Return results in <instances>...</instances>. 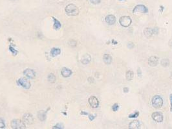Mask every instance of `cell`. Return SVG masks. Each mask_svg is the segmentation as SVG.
Instances as JSON below:
<instances>
[{"label":"cell","mask_w":172,"mask_h":129,"mask_svg":"<svg viewBox=\"0 0 172 129\" xmlns=\"http://www.w3.org/2000/svg\"><path fill=\"white\" fill-rule=\"evenodd\" d=\"M65 10L67 14L69 15V16H77L79 14V9L75 5L72 4V3L67 5Z\"/></svg>","instance_id":"cell-1"},{"label":"cell","mask_w":172,"mask_h":129,"mask_svg":"<svg viewBox=\"0 0 172 129\" xmlns=\"http://www.w3.org/2000/svg\"><path fill=\"white\" fill-rule=\"evenodd\" d=\"M152 105L155 109H159L163 105V100L159 95H155L152 100Z\"/></svg>","instance_id":"cell-2"},{"label":"cell","mask_w":172,"mask_h":129,"mask_svg":"<svg viewBox=\"0 0 172 129\" xmlns=\"http://www.w3.org/2000/svg\"><path fill=\"white\" fill-rule=\"evenodd\" d=\"M11 127L14 129H23L25 128V123L20 119H13L11 121Z\"/></svg>","instance_id":"cell-3"},{"label":"cell","mask_w":172,"mask_h":129,"mask_svg":"<svg viewBox=\"0 0 172 129\" xmlns=\"http://www.w3.org/2000/svg\"><path fill=\"white\" fill-rule=\"evenodd\" d=\"M131 19L130 16H122L120 18L119 23L123 27H128L131 24Z\"/></svg>","instance_id":"cell-4"},{"label":"cell","mask_w":172,"mask_h":129,"mask_svg":"<svg viewBox=\"0 0 172 129\" xmlns=\"http://www.w3.org/2000/svg\"><path fill=\"white\" fill-rule=\"evenodd\" d=\"M148 12V10L147 7L146 6H144L143 5H138L135 7L134 8L133 10V14H136L138 12V13H142V14H145L147 13Z\"/></svg>","instance_id":"cell-5"},{"label":"cell","mask_w":172,"mask_h":129,"mask_svg":"<svg viewBox=\"0 0 172 129\" xmlns=\"http://www.w3.org/2000/svg\"><path fill=\"white\" fill-rule=\"evenodd\" d=\"M18 82L21 86H22L25 89H29L31 88V83L28 79H25L24 78H21L18 79Z\"/></svg>","instance_id":"cell-6"},{"label":"cell","mask_w":172,"mask_h":129,"mask_svg":"<svg viewBox=\"0 0 172 129\" xmlns=\"http://www.w3.org/2000/svg\"><path fill=\"white\" fill-rule=\"evenodd\" d=\"M23 122L27 125H32L34 123V118L31 114H25L23 116Z\"/></svg>","instance_id":"cell-7"},{"label":"cell","mask_w":172,"mask_h":129,"mask_svg":"<svg viewBox=\"0 0 172 129\" xmlns=\"http://www.w3.org/2000/svg\"><path fill=\"white\" fill-rule=\"evenodd\" d=\"M89 103L91 107L92 108H93V109L97 108L99 105V100L95 96L90 97L89 98Z\"/></svg>","instance_id":"cell-8"},{"label":"cell","mask_w":172,"mask_h":129,"mask_svg":"<svg viewBox=\"0 0 172 129\" xmlns=\"http://www.w3.org/2000/svg\"><path fill=\"white\" fill-rule=\"evenodd\" d=\"M152 117L155 121H157L158 123H161L163 121V116L161 113L159 112H153L152 115Z\"/></svg>","instance_id":"cell-9"},{"label":"cell","mask_w":172,"mask_h":129,"mask_svg":"<svg viewBox=\"0 0 172 129\" xmlns=\"http://www.w3.org/2000/svg\"><path fill=\"white\" fill-rule=\"evenodd\" d=\"M105 21L109 25H113L116 22V18L113 15H108L105 18Z\"/></svg>","instance_id":"cell-10"},{"label":"cell","mask_w":172,"mask_h":129,"mask_svg":"<svg viewBox=\"0 0 172 129\" xmlns=\"http://www.w3.org/2000/svg\"><path fill=\"white\" fill-rule=\"evenodd\" d=\"M23 74L24 75H25L28 78H30V79H33L36 76V74L34 72V71L32 69H25V71H23Z\"/></svg>","instance_id":"cell-11"},{"label":"cell","mask_w":172,"mask_h":129,"mask_svg":"<svg viewBox=\"0 0 172 129\" xmlns=\"http://www.w3.org/2000/svg\"><path fill=\"white\" fill-rule=\"evenodd\" d=\"M141 127V123L139 121H133L129 124V128L131 129H138Z\"/></svg>","instance_id":"cell-12"},{"label":"cell","mask_w":172,"mask_h":129,"mask_svg":"<svg viewBox=\"0 0 172 129\" xmlns=\"http://www.w3.org/2000/svg\"><path fill=\"white\" fill-rule=\"evenodd\" d=\"M158 62H159V59H158V57H155V56H152L148 59V64L150 66H157L158 64Z\"/></svg>","instance_id":"cell-13"},{"label":"cell","mask_w":172,"mask_h":129,"mask_svg":"<svg viewBox=\"0 0 172 129\" xmlns=\"http://www.w3.org/2000/svg\"><path fill=\"white\" fill-rule=\"evenodd\" d=\"M62 75L63 76L64 78H68V77L71 76V75L72 74V72L71 70H70L69 69H67V68H63L62 70Z\"/></svg>","instance_id":"cell-14"},{"label":"cell","mask_w":172,"mask_h":129,"mask_svg":"<svg viewBox=\"0 0 172 129\" xmlns=\"http://www.w3.org/2000/svg\"><path fill=\"white\" fill-rule=\"evenodd\" d=\"M91 57L89 54H85L83 56V57H82L81 62L82 64H87L88 63H89L91 62Z\"/></svg>","instance_id":"cell-15"},{"label":"cell","mask_w":172,"mask_h":129,"mask_svg":"<svg viewBox=\"0 0 172 129\" xmlns=\"http://www.w3.org/2000/svg\"><path fill=\"white\" fill-rule=\"evenodd\" d=\"M46 112L44 110H40L38 113V117L41 121H44L46 119Z\"/></svg>","instance_id":"cell-16"},{"label":"cell","mask_w":172,"mask_h":129,"mask_svg":"<svg viewBox=\"0 0 172 129\" xmlns=\"http://www.w3.org/2000/svg\"><path fill=\"white\" fill-rule=\"evenodd\" d=\"M103 61L106 64H110L112 62V57L109 54H104L103 56Z\"/></svg>","instance_id":"cell-17"},{"label":"cell","mask_w":172,"mask_h":129,"mask_svg":"<svg viewBox=\"0 0 172 129\" xmlns=\"http://www.w3.org/2000/svg\"><path fill=\"white\" fill-rule=\"evenodd\" d=\"M61 50L59 48H53L51 50V55L53 57H56L60 54Z\"/></svg>","instance_id":"cell-18"},{"label":"cell","mask_w":172,"mask_h":129,"mask_svg":"<svg viewBox=\"0 0 172 129\" xmlns=\"http://www.w3.org/2000/svg\"><path fill=\"white\" fill-rule=\"evenodd\" d=\"M144 35L146 36L147 38H150L153 35V29L151 28H146L144 30Z\"/></svg>","instance_id":"cell-19"},{"label":"cell","mask_w":172,"mask_h":129,"mask_svg":"<svg viewBox=\"0 0 172 129\" xmlns=\"http://www.w3.org/2000/svg\"><path fill=\"white\" fill-rule=\"evenodd\" d=\"M53 18V20H54L53 28H54V29H55V30H59L61 28V26H62V25H61L60 22L58 19H56V18Z\"/></svg>","instance_id":"cell-20"},{"label":"cell","mask_w":172,"mask_h":129,"mask_svg":"<svg viewBox=\"0 0 172 129\" xmlns=\"http://www.w3.org/2000/svg\"><path fill=\"white\" fill-rule=\"evenodd\" d=\"M133 76H134V74L132 71H127L126 74V78L127 80L128 81L132 80L133 78Z\"/></svg>","instance_id":"cell-21"},{"label":"cell","mask_w":172,"mask_h":129,"mask_svg":"<svg viewBox=\"0 0 172 129\" xmlns=\"http://www.w3.org/2000/svg\"><path fill=\"white\" fill-rule=\"evenodd\" d=\"M47 79H48V81L49 82L51 83H55L56 81V76L53 74H50Z\"/></svg>","instance_id":"cell-22"},{"label":"cell","mask_w":172,"mask_h":129,"mask_svg":"<svg viewBox=\"0 0 172 129\" xmlns=\"http://www.w3.org/2000/svg\"><path fill=\"white\" fill-rule=\"evenodd\" d=\"M161 64H162L163 67H168L169 64V60H168V59H162V61H161Z\"/></svg>","instance_id":"cell-23"},{"label":"cell","mask_w":172,"mask_h":129,"mask_svg":"<svg viewBox=\"0 0 172 129\" xmlns=\"http://www.w3.org/2000/svg\"><path fill=\"white\" fill-rule=\"evenodd\" d=\"M118 109H119V106H118V105L117 104V103H115V104L113 105V106L112 107V109H113V110L115 112L117 111L118 110Z\"/></svg>","instance_id":"cell-24"},{"label":"cell","mask_w":172,"mask_h":129,"mask_svg":"<svg viewBox=\"0 0 172 129\" xmlns=\"http://www.w3.org/2000/svg\"><path fill=\"white\" fill-rule=\"evenodd\" d=\"M5 127V122L2 118H0V128H4Z\"/></svg>","instance_id":"cell-25"},{"label":"cell","mask_w":172,"mask_h":129,"mask_svg":"<svg viewBox=\"0 0 172 129\" xmlns=\"http://www.w3.org/2000/svg\"><path fill=\"white\" fill-rule=\"evenodd\" d=\"M138 115H139V112H135L133 114H130V116H129V117H130V118L137 117H138Z\"/></svg>","instance_id":"cell-26"},{"label":"cell","mask_w":172,"mask_h":129,"mask_svg":"<svg viewBox=\"0 0 172 129\" xmlns=\"http://www.w3.org/2000/svg\"><path fill=\"white\" fill-rule=\"evenodd\" d=\"M53 128L62 129V128H63V125H62V124H60V123H58V124H57L56 125H55V126L53 127Z\"/></svg>","instance_id":"cell-27"},{"label":"cell","mask_w":172,"mask_h":129,"mask_svg":"<svg viewBox=\"0 0 172 129\" xmlns=\"http://www.w3.org/2000/svg\"><path fill=\"white\" fill-rule=\"evenodd\" d=\"M9 50H10V51L12 52V53L14 55H16L18 54V51H16L15 49H14L12 47H9Z\"/></svg>","instance_id":"cell-28"},{"label":"cell","mask_w":172,"mask_h":129,"mask_svg":"<svg viewBox=\"0 0 172 129\" xmlns=\"http://www.w3.org/2000/svg\"><path fill=\"white\" fill-rule=\"evenodd\" d=\"M134 47H135V45L133 44V43H128V47L130 49H132L133 48H134Z\"/></svg>","instance_id":"cell-29"},{"label":"cell","mask_w":172,"mask_h":129,"mask_svg":"<svg viewBox=\"0 0 172 129\" xmlns=\"http://www.w3.org/2000/svg\"><path fill=\"white\" fill-rule=\"evenodd\" d=\"M89 1L93 4H99L101 2V0H89Z\"/></svg>","instance_id":"cell-30"},{"label":"cell","mask_w":172,"mask_h":129,"mask_svg":"<svg viewBox=\"0 0 172 129\" xmlns=\"http://www.w3.org/2000/svg\"><path fill=\"white\" fill-rule=\"evenodd\" d=\"M153 29V34H157L159 33V28H154Z\"/></svg>","instance_id":"cell-31"},{"label":"cell","mask_w":172,"mask_h":129,"mask_svg":"<svg viewBox=\"0 0 172 129\" xmlns=\"http://www.w3.org/2000/svg\"><path fill=\"white\" fill-rule=\"evenodd\" d=\"M137 73H138V76H139V77L142 76V72H141V70H140V68H138V70H137Z\"/></svg>","instance_id":"cell-32"},{"label":"cell","mask_w":172,"mask_h":129,"mask_svg":"<svg viewBox=\"0 0 172 129\" xmlns=\"http://www.w3.org/2000/svg\"><path fill=\"white\" fill-rule=\"evenodd\" d=\"M89 119L91 121H93V119H94V117H95V116H92V115H89Z\"/></svg>","instance_id":"cell-33"},{"label":"cell","mask_w":172,"mask_h":129,"mask_svg":"<svg viewBox=\"0 0 172 129\" xmlns=\"http://www.w3.org/2000/svg\"><path fill=\"white\" fill-rule=\"evenodd\" d=\"M128 91H129V88H124V93H127L128 92Z\"/></svg>","instance_id":"cell-34"},{"label":"cell","mask_w":172,"mask_h":129,"mask_svg":"<svg viewBox=\"0 0 172 129\" xmlns=\"http://www.w3.org/2000/svg\"><path fill=\"white\" fill-rule=\"evenodd\" d=\"M170 102H171V110H172V94L170 95Z\"/></svg>","instance_id":"cell-35"},{"label":"cell","mask_w":172,"mask_h":129,"mask_svg":"<svg viewBox=\"0 0 172 129\" xmlns=\"http://www.w3.org/2000/svg\"><path fill=\"white\" fill-rule=\"evenodd\" d=\"M169 45L171 46V47H172V39H171V40H169Z\"/></svg>","instance_id":"cell-36"},{"label":"cell","mask_w":172,"mask_h":129,"mask_svg":"<svg viewBox=\"0 0 172 129\" xmlns=\"http://www.w3.org/2000/svg\"><path fill=\"white\" fill-rule=\"evenodd\" d=\"M171 78H172V72H171Z\"/></svg>","instance_id":"cell-37"},{"label":"cell","mask_w":172,"mask_h":129,"mask_svg":"<svg viewBox=\"0 0 172 129\" xmlns=\"http://www.w3.org/2000/svg\"><path fill=\"white\" fill-rule=\"evenodd\" d=\"M121 1H122V0H121Z\"/></svg>","instance_id":"cell-38"}]
</instances>
